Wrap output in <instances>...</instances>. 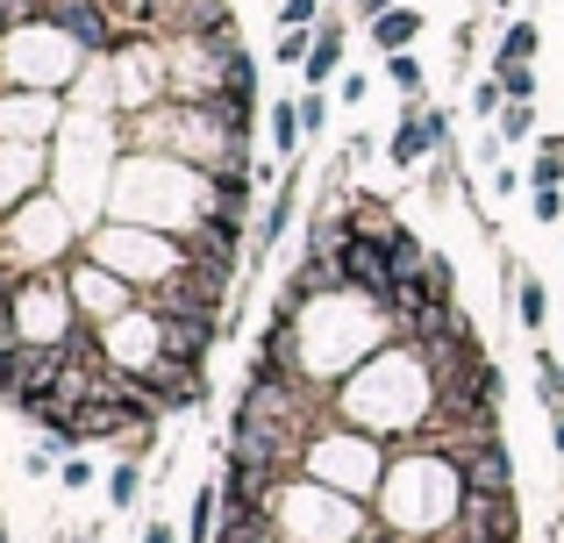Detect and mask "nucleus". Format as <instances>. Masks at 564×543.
Wrapping results in <instances>:
<instances>
[{
    "instance_id": "nucleus-12",
    "label": "nucleus",
    "mask_w": 564,
    "mask_h": 543,
    "mask_svg": "<svg viewBox=\"0 0 564 543\" xmlns=\"http://www.w3.org/2000/svg\"><path fill=\"white\" fill-rule=\"evenodd\" d=\"M429 151H436V137H429V108H400L393 137H386V158H393L400 172H414Z\"/></svg>"
},
{
    "instance_id": "nucleus-27",
    "label": "nucleus",
    "mask_w": 564,
    "mask_h": 543,
    "mask_svg": "<svg viewBox=\"0 0 564 543\" xmlns=\"http://www.w3.org/2000/svg\"><path fill=\"white\" fill-rule=\"evenodd\" d=\"M500 86H508V100H536V72H508Z\"/></svg>"
},
{
    "instance_id": "nucleus-7",
    "label": "nucleus",
    "mask_w": 564,
    "mask_h": 543,
    "mask_svg": "<svg viewBox=\"0 0 564 543\" xmlns=\"http://www.w3.org/2000/svg\"><path fill=\"white\" fill-rule=\"evenodd\" d=\"M115 129L100 122V115H65V129L51 137V158H57V200H79V208H94L108 186H100V172H108V158H115Z\"/></svg>"
},
{
    "instance_id": "nucleus-30",
    "label": "nucleus",
    "mask_w": 564,
    "mask_h": 543,
    "mask_svg": "<svg viewBox=\"0 0 564 543\" xmlns=\"http://www.w3.org/2000/svg\"><path fill=\"white\" fill-rule=\"evenodd\" d=\"M14 350H22V344H0V401L14 393Z\"/></svg>"
},
{
    "instance_id": "nucleus-9",
    "label": "nucleus",
    "mask_w": 564,
    "mask_h": 543,
    "mask_svg": "<svg viewBox=\"0 0 564 543\" xmlns=\"http://www.w3.org/2000/svg\"><path fill=\"white\" fill-rule=\"evenodd\" d=\"M79 301H72L65 272H36L22 279V293H14V336L22 344H72L79 336Z\"/></svg>"
},
{
    "instance_id": "nucleus-11",
    "label": "nucleus",
    "mask_w": 564,
    "mask_h": 543,
    "mask_svg": "<svg viewBox=\"0 0 564 543\" xmlns=\"http://www.w3.org/2000/svg\"><path fill=\"white\" fill-rule=\"evenodd\" d=\"M451 458H457V473H465V493H514V458H508V444H500V430L494 436H457Z\"/></svg>"
},
{
    "instance_id": "nucleus-8",
    "label": "nucleus",
    "mask_w": 564,
    "mask_h": 543,
    "mask_svg": "<svg viewBox=\"0 0 564 543\" xmlns=\"http://www.w3.org/2000/svg\"><path fill=\"white\" fill-rule=\"evenodd\" d=\"M307 479H322V487L365 501V493L386 487V458H379V444L365 430H329V436L307 444Z\"/></svg>"
},
{
    "instance_id": "nucleus-22",
    "label": "nucleus",
    "mask_w": 564,
    "mask_h": 543,
    "mask_svg": "<svg viewBox=\"0 0 564 543\" xmlns=\"http://www.w3.org/2000/svg\"><path fill=\"white\" fill-rule=\"evenodd\" d=\"M386 79H393V86H400L408 100H422L429 72H422V57H414V51H393V57H386Z\"/></svg>"
},
{
    "instance_id": "nucleus-10",
    "label": "nucleus",
    "mask_w": 564,
    "mask_h": 543,
    "mask_svg": "<svg viewBox=\"0 0 564 543\" xmlns=\"http://www.w3.org/2000/svg\"><path fill=\"white\" fill-rule=\"evenodd\" d=\"M65 286H72V301H79V315L94 322V329H108L115 315H129V307L143 301V293L129 286L122 272H108V265H100V258H86V251L72 258V265H65Z\"/></svg>"
},
{
    "instance_id": "nucleus-20",
    "label": "nucleus",
    "mask_w": 564,
    "mask_h": 543,
    "mask_svg": "<svg viewBox=\"0 0 564 543\" xmlns=\"http://www.w3.org/2000/svg\"><path fill=\"white\" fill-rule=\"evenodd\" d=\"M307 57H315V29H279V43H272V65L301 72Z\"/></svg>"
},
{
    "instance_id": "nucleus-31",
    "label": "nucleus",
    "mask_w": 564,
    "mask_h": 543,
    "mask_svg": "<svg viewBox=\"0 0 564 543\" xmlns=\"http://www.w3.org/2000/svg\"><path fill=\"white\" fill-rule=\"evenodd\" d=\"M365 86H372V79H358V72H344V79H336V94H344L350 108H358V100H365Z\"/></svg>"
},
{
    "instance_id": "nucleus-4",
    "label": "nucleus",
    "mask_w": 564,
    "mask_h": 543,
    "mask_svg": "<svg viewBox=\"0 0 564 543\" xmlns=\"http://www.w3.org/2000/svg\"><path fill=\"white\" fill-rule=\"evenodd\" d=\"M86 65V43L72 36L57 14H36V22H14L0 36V86H29V94H65Z\"/></svg>"
},
{
    "instance_id": "nucleus-23",
    "label": "nucleus",
    "mask_w": 564,
    "mask_h": 543,
    "mask_svg": "<svg viewBox=\"0 0 564 543\" xmlns=\"http://www.w3.org/2000/svg\"><path fill=\"white\" fill-rule=\"evenodd\" d=\"M536 393L551 408H564V365H557V350H536Z\"/></svg>"
},
{
    "instance_id": "nucleus-13",
    "label": "nucleus",
    "mask_w": 564,
    "mask_h": 543,
    "mask_svg": "<svg viewBox=\"0 0 564 543\" xmlns=\"http://www.w3.org/2000/svg\"><path fill=\"white\" fill-rule=\"evenodd\" d=\"M293 194H301V165H293L286 180L272 186V208H264V222H258V251H250V258H272L279 243H286V229H293Z\"/></svg>"
},
{
    "instance_id": "nucleus-1",
    "label": "nucleus",
    "mask_w": 564,
    "mask_h": 543,
    "mask_svg": "<svg viewBox=\"0 0 564 543\" xmlns=\"http://www.w3.org/2000/svg\"><path fill=\"white\" fill-rule=\"evenodd\" d=\"M108 208H115V222L165 229V237H193V229L215 215V172L180 165V158H151V151H137L129 165H115V180H108Z\"/></svg>"
},
{
    "instance_id": "nucleus-18",
    "label": "nucleus",
    "mask_w": 564,
    "mask_h": 543,
    "mask_svg": "<svg viewBox=\"0 0 564 543\" xmlns=\"http://www.w3.org/2000/svg\"><path fill=\"white\" fill-rule=\"evenodd\" d=\"M386 258H393V286H400V279H408V272H422V265H429V251H422V237H414V229H408V222H400V229H393V237H386Z\"/></svg>"
},
{
    "instance_id": "nucleus-32",
    "label": "nucleus",
    "mask_w": 564,
    "mask_h": 543,
    "mask_svg": "<svg viewBox=\"0 0 564 543\" xmlns=\"http://www.w3.org/2000/svg\"><path fill=\"white\" fill-rule=\"evenodd\" d=\"M143 543H180V530H172V522H151V530H143Z\"/></svg>"
},
{
    "instance_id": "nucleus-3",
    "label": "nucleus",
    "mask_w": 564,
    "mask_h": 543,
    "mask_svg": "<svg viewBox=\"0 0 564 543\" xmlns=\"http://www.w3.org/2000/svg\"><path fill=\"white\" fill-rule=\"evenodd\" d=\"M386 522L400 536H451L457 530V508H465V473H457L451 450H414V458L386 465Z\"/></svg>"
},
{
    "instance_id": "nucleus-29",
    "label": "nucleus",
    "mask_w": 564,
    "mask_h": 543,
    "mask_svg": "<svg viewBox=\"0 0 564 543\" xmlns=\"http://www.w3.org/2000/svg\"><path fill=\"white\" fill-rule=\"evenodd\" d=\"M51 465H57V444H36V450H29V458H22V473H36V479H43V473H51Z\"/></svg>"
},
{
    "instance_id": "nucleus-34",
    "label": "nucleus",
    "mask_w": 564,
    "mask_h": 543,
    "mask_svg": "<svg viewBox=\"0 0 564 543\" xmlns=\"http://www.w3.org/2000/svg\"><path fill=\"white\" fill-rule=\"evenodd\" d=\"M551 444H557V458H564V408H551Z\"/></svg>"
},
{
    "instance_id": "nucleus-19",
    "label": "nucleus",
    "mask_w": 564,
    "mask_h": 543,
    "mask_svg": "<svg viewBox=\"0 0 564 543\" xmlns=\"http://www.w3.org/2000/svg\"><path fill=\"white\" fill-rule=\"evenodd\" d=\"M137 493H143V465L137 458H122L108 473V501H115V515H129V508H137Z\"/></svg>"
},
{
    "instance_id": "nucleus-15",
    "label": "nucleus",
    "mask_w": 564,
    "mask_h": 543,
    "mask_svg": "<svg viewBox=\"0 0 564 543\" xmlns=\"http://www.w3.org/2000/svg\"><path fill=\"white\" fill-rule=\"evenodd\" d=\"M543 51V29L536 22H508L500 29V51H494V79H508V72H529Z\"/></svg>"
},
{
    "instance_id": "nucleus-16",
    "label": "nucleus",
    "mask_w": 564,
    "mask_h": 543,
    "mask_svg": "<svg viewBox=\"0 0 564 543\" xmlns=\"http://www.w3.org/2000/svg\"><path fill=\"white\" fill-rule=\"evenodd\" d=\"M422 22H429L422 8H408V0H393V8H386L379 22H372V43H379L386 57H393V51H414V36H422Z\"/></svg>"
},
{
    "instance_id": "nucleus-28",
    "label": "nucleus",
    "mask_w": 564,
    "mask_h": 543,
    "mask_svg": "<svg viewBox=\"0 0 564 543\" xmlns=\"http://www.w3.org/2000/svg\"><path fill=\"white\" fill-rule=\"evenodd\" d=\"M79 487H94V465H86V458H65V493H79Z\"/></svg>"
},
{
    "instance_id": "nucleus-6",
    "label": "nucleus",
    "mask_w": 564,
    "mask_h": 543,
    "mask_svg": "<svg viewBox=\"0 0 564 543\" xmlns=\"http://www.w3.org/2000/svg\"><path fill=\"white\" fill-rule=\"evenodd\" d=\"M0 258H8L14 272H22V265H36V272L72 265V258H79V243H72V208L51 200V194L22 200V208L0 222Z\"/></svg>"
},
{
    "instance_id": "nucleus-21",
    "label": "nucleus",
    "mask_w": 564,
    "mask_h": 543,
    "mask_svg": "<svg viewBox=\"0 0 564 543\" xmlns=\"http://www.w3.org/2000/svg\"><path fill=\"white\" fill-rule=\"evenodd\" d=\"M494 129H500V143H529L536 137V100H508Z\"/></svg>"
},
{
    "instance_id": "nucleus-14",
    "label": "nucleus",
    "mask_w": 564,
    "mask_h": 543,
    "mask_svg": "<svg viewBox=\"0 0 564 543\" xmlns=\"http://www.w3.org/2000/svg\"><path fill=\"white\" fill-rule=\"evenodd\" d=\"M301 79H307V94H322L329 79H344V22H336V14L315 29V57L301 65Z\"/></svg>"
},
{
    "instance_id": "nucleus-17",
    "label": "nucleus",
    "mask_w": 564,
    "mask_h": 543,
    "mask_svg": "<svg viewBox=\"0 0 564 543\" xmlns=\"http://www.w3.org/2000/svg\"><path fill=\"white\" fill-rule=\"evenodd\" d=\"M272 143H279V158L293 165V151L307 143V122H301V100H279L272 108Z\"/></svg>"
},
{
    "instance_id": "nucleus-26",
    "label": "nucleus",
    "mask_w": 564,
    "mask_h": 543,
    "mask_svg": "<svg viewBox=\"0 0 564 543\" xmlns=\"http://www.w3.org/2000/svg\"><path fill=\"white\" fill-rule=\"evenodd\" d=\"M301 122H307V137H322V129H329V100H322V94H301Z\"/></svg>"
},
{
    "instance_id": "nucleus-33",
    "label": "nucleus",
    "mask_w": 564,
    "mask_h": 543,
    "mask_svg": "<svg viewBox=\"0 0 564 543\" xmlns=\"http://www.w3.org/2000/svg\"><path fill=\"white\" fill-rule=\"evenodd\" d=\"M350 8H358V14H365V22H379V14H386V8H393V0H350Z\"/></svg>"
},
{
    "instance_id": "nucleus-5",
    "label": "nucleus",
    "mask_w": 564,
    "mask_h": 543,
    "mask_svg": "<svg viewBox=\"0 0 564 543\" xmlns=\"http://www.w3.org/2000/svg\"><path fill=\"white\" fill-rule=\"evenodd\" d=\"M86 258H100L108 272H122L137 293H158V286H172V279L186 272V243L165 237V229H137V222H108L94 243H86Z\"/></svg>"
},
{
    "instance_id": "nucleus-2",
    "label": "nucleus",
    "mask_w": 564,
    "mask_h": 543,
    "mask_svg": "<svg viewBox=\"0 0 564 543\" xmlns=\"http://www.w3.org/2000/svg\"><path fill=\"white\" fill-rule=\"evenodd\" d=\"M344 415L365 436L379 430H429L436 422V372L414 344H386L379 358L358 365V379L344 387Z\"/></svg>"
},
{
    "instance_id": "nucleus-24",
    "label": "nucleus",
    "mask_w": 564,
    "mask_h": 543,
    "mask_svg": "<svg viewBox=\"0 0 564 543\" xmlns=\"http://www.w3.org/2000/svg\"><path fill=\"white\" fill-rule=\"evenodd\" d=\"M500 108H508V86H500V79L471 86V115H494V122H500Z\"/></svg>"
},
{
    "instance_id": "nucleus-25",
    "label": "nucleus",
    "mask_w": 564,
    "mask_h": 543,
    "mask_svg": "<svg viewBox=\"0 0 564 543\" xmlns=\"http://www.w3.org/2000/svg\"><path fill=\"white\" fill-rule=\"evenodd\" d=\"M529 215H536V222H564V186H536V194H529Z\"/></svg>"
}]
</instances>
